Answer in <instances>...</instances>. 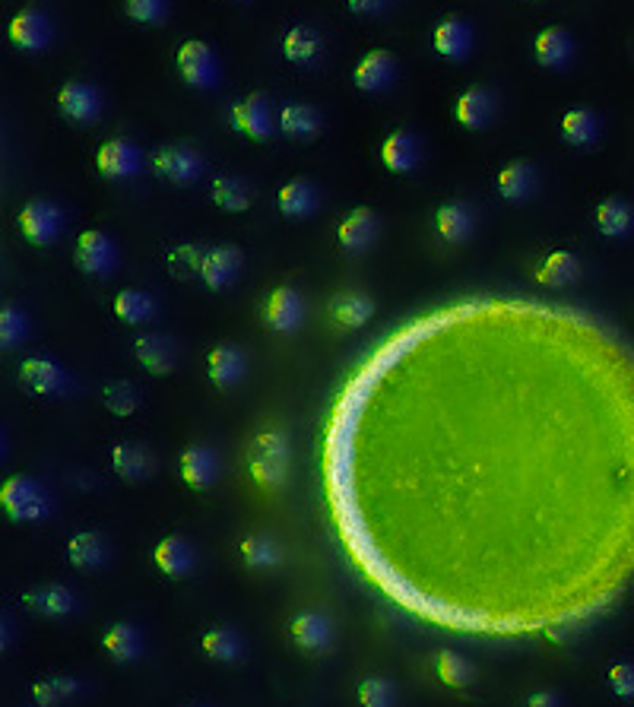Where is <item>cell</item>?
I'll return each mask as SVG.
<instances>
[{
	"label": "cell",
	"mask_w": 634,
	"mask_h": 707,
	"mask_svg": "<svg viewBox=\"0 0 634 707\" xmlns=\"http://www.w3.org/2000/svg\"><path fill=\"white\" fill-rule=\"evenodd\" d=\"M10 644H13V628L4 619H0V654H4Z\"/></svg>",
	"instance_id": "f5cc1de1"
},
{
	"label": "cell",
	"mask_w": 634,
	"mask_h": 707,
	"mask_svg": "<svg viewBox=\"0 0 634 707\" xmlns=\"http://www.w3.org/2000/svg\"><path fill=\"white\" fill-rule=\"evenodd\" d=\"M609 688L622 701H634V663H615L609 669Z\"/></svg>",
	"instance_id": "681fc988"
},
{
	"label": "cell",
	"mask_w": 634,
	"mask_h": 707,
	"mask_svg": "<svg viewBox=\"0 0 634 707\" xmlns=\"http://www.w3.org/2000/svg\"><path fill=\"white\" fill-rule=\"evenodd\" d=\"M80 682L77 679H70V676H48L42 682H35L32 688V698L39 707H58L70 698H77L80 695Z\"/></svg>",
	"instance_id": "60d3db41"
},
{
	"label": "cell",
	"mask_w": 634,
	"mask_h": 707,
	"mask_svg": "<svg viewBox=\"0 0 634 707\" xmlns=\"http://www.w3.org/2000/svg\"><path fill=\"white\" fill-rule=\"evenodd\" d=\"M432 45L441 58L447 61H463L473 48V29L460 16H444L432 32Z\"/></svg>",
	"instance_id": "9a60e30c"
},
{
	"label": "cell",
	"mask_w": 634,
	"mask_h": 707,
	"mask_svg": "<svg viewBox=\"0 0 634 707\" xmlns=\"http://www.w3.org/2000/svg\"><path fill=\"white\" fill-rule=\"evenodd\" d=\"M207 375L219 390H229L245 375V352L232 343H219L207 356Z\"/></svg>",
	"instance_id": "ffe728a7"
},
{
	"label": "cell",
	"mask_w": 634,
	"mask_h": 707,
	"mask_svg": "<svg viewBox=\"0 0 634 707\" xmlns=\"http://www.w3.org/2000/svg\"><path fill=\"white\" fill-rule=\"evenodd\" d=\"M634 226V210L628 207L625 200L612 197V200H603L600 207H596V229L606 238H622L628 235Z\"/></svg>",
	"instance_id": "8d00e7d4"
},
{
	"label": "cell",
	"mask_w": 634,
	"mask_h": 707,
	"mask_svg": "<svg viewBox=\"0 0 634 707\" xmlns=\"http://www.w3.org/2000/svg\"><path fill=\"white\" fill-rule=\"evenodd\" d=\"M435 229L444 241H451V245H460L473 235V210L466 207L463 200H451L438 207L435 213Z\"/></svg>",
	"instance_id": "83f0119b"
},
{
	"label": "cell",
	"mask_w": 634,
	"mask_h": 707,
	"mask_svg": "<svg viewBox=\"0 0 634 707\" xmlns=\"http://www.w3.org/2000/svg\"><path fill=\"white\" fill-rule=\"evenodd\" d=\"M10 42L23 51H42L51 42V26L45 20V13L39 10H20L10 20Z\"/></svg>",
	"instance_id": "ac0fdd59"
},
{
	"label": "cell",
	"mask_w": 634,
	"mask_h": 707,
	"mask_svg": "<svg viewBox=\"0 0 634 707\" xmlns=\"http://www.w3.org/2000/svg\"><path fill=\"white\" fill-rule=\"evenodd\" d=\"M67 558H70V565L73 568H102L108 562V543H105V536L102 533H77L67 543Z\"/></svg>",
	"instance_id": "4dcf8cb0"
},
{
	"label": "cell",
	"mask_w": 634,
	"mask_h": 707,
	"mask_svg": "<svg viewBox=\"0 0 634 707\" xmlns=\"http://www.w3.org/2000/svg\"><path fill=\"white\" fill-rule=\"evenodd\" d=\"M191 707H203V704H191Z\"/></svg>",
	"instance_id": "11a10c76"
},
{
	"label": "cell",
	"mask_w": 634,
	"mask_h": 707,
	"mask_svg": "<svg viewBox=\"0 0 634 707\" xmlns=\"http://www.w3.org/2000/svg\"><path fill=\"white\" fill-rule=\"evenodd\" d=\"M16 226L29 245H51L64 229V213L51 200H29L16 216Z\"/></svg>",
	"instance_id": "5b68a950"
},
{
	"label": "cell",
	"mask_w": 634,
	"mask_h": 707,
	"mask_svg": "<svg viewBox=\"0 0 634 707\" xmlns=\"http://www.w3.org/2000/svg\"><path fill=\"white\" fill-rule=\"evenodd\" d=\"M289 638L305 654H324L333 644V625L324 612H298L289 622Z\"/></svg>",
	"instance_id": "30bf717a"
},
{
	"label": "cell",
	"mask_w": 634,
	"mask_h": 707,
	"mask_svg": "<svg viewBox=\"0 0 634 707\" xmlns=\"http://www.w3.org/2000/svg\"><path fill=\"white\" fill-rule=\"evenodd\" d=\"M153 169H156V175L162 181L175 184V188H184V184H194L200 178L203 162H200V156L191 150V146L169 143V146H162V150H156Z\"/></svg>",
	"instance_id": "8992f818"
},
{
	"label": "cell",
	"mask_w": 634,
	"mask_h": 707,
	"mask_svg": "<svg viewBox=\"0 0 634 707\" xmlns=\"http://www.w3.org/2000/svg\"><path fill=\"white\" fill-rule=\"evenodd\" d=\"M229 118L238 134H245L251 140H267L273 134V108L267 96H260V92H248L245 99H238L229 111Z\"/></svg>",
	"instance_id": "52a82bcc"
},
{
	"label": "cell",
	"mask_w": 634,
	"mask_h": 707,
	"mask_svg": "<svg viewBox=\"0 0 634 707\" xmlns=\"http://www.w3.org/2000/svg\"><path fill=\"white\" fill-rule=\"evenodd\" d=\"M438 679L451 688H466L473 682V666L470 660H463L454 650H441L438 654Z\"/></svg>",
	"instance_id": "7bdbcfd3"
},
{
	"label": "cell",
	"mask_w": 634,
	"mask_h": 707,
	"mask_svg": "<svg viewBox=\"0 0 634 707\" xmlns=\"http://www.w3.org/2000/svg\"><path fill=\"white\" fill-rule=\"evenodd\" d=\"M276 203H279V213L289 216V219H305L311 216L317 207H321V194H317V188L311 181H289L279 188L276 194Z\"/></svg>",
	"instance_id": "cb8c5ba5"
},
{
	"label": "cell",
	"mask_w": 634,
	"mask_h": 707,
	"mask_svg": "<svg viewBox=\"0 0 634 707\" xmlns=\"http://www.w3.org/2000/svg\"><path fill=\"white\" fill-rule=\"evenodd\" d=\"M20 387L32 397H58L70 387V381L61 365H54L51 359L32 356L20 365Z\"/></svg>",
	"instance_id": "ba28073f"
},
{
	"label": "cell",
	"mask_w": 634,
	"mask_h": 707,
	"mask_svg": "<svg viewBox=\"0 0 634 707\" xmlns=\"http://www.w3.org/2000/svg\"><path fill=\"white\" fill-rule=\"evenodd\" d=\"M371 311H375V305H371L368 295H362V292H343V295L333 299L330 318H333V324H337V327L359 330L371 318Z\"/></svg>",
	"instance_id": "e575fe53"
},
{
	"label": "cell",
	"mask_w": 634,
	"mask_h": 707,
	"mask_svg": "<svg viewBox=\"0 0 634 707\" xmlns=\"http://www.w3.org/2000/svg\"><path fill=\"white\" fill-rule=\"evenodd\" d=\"M200 260H203V251L197 245H178L169 251V257H165V267H169L172 276L188 279V276L200 273Z\"/></svg>",
	"instance_id": "7dc6e473"
},
{
	"label": "cell",
	"mask_w": 634,
	"mask_h": 707,
	"mask_svg": "<svg viewBox=\"0 0 634 707\" xmlns=\"http://www.w3.org/2000/svg\"><path fill=\"white\" fill-rule=\"evenodd\" d=\"M153 562L165 578H188L194 571V549L181 536H169L156 546Z\"/></svg>",
	"instance_id": "d4e9b609"
},
{
	"label": "cell",
	"mask_w": 634,
	"mask_h": 707,
	"mask_svg": "<svg viewBox=\"0 0 634 707\" xmlns=\"http://www.w3.org/2000/svg\"><path fill=\"white\" fill-rule=\"evenodd\" d=\"M279 130H283V137L305 143L321 134V115L311 105H286L279 111Z\"/></svg>",
	"instance_id": "d6a6232c"
},
{
	"label": "cell",
	"mask_w": 634,
	"mask_h": 707,
	"mask_svg": "<svg viewBox=\"0 0 634 707\" xmlns=\"http://www.w3.org/2000/svg\"><path fill=\"white\" fill-rule=\"evenodd\" d=\"M111 470L124 482H140L153 473V457L140 444H115L111 451Z\"/></svg>",
	"instance_id": "f1b7e54d"
},
{
	"label": "cell",
	"mask_w": 634,
	"mask_h": 707,
	"mask_svg": "<svg viewBox=\"0 0 634 707\" xmlns=\"http://www.w3.org/2000/svg\"><path fill=\"white\" fill-rule=\"evenodd\" d=\"M378 229H381V219L375 210H352L343 222H340V229H337V238H340V248L346 254H362L371 241L378 238Z\"/></svg>",
	"instance_id": "4fadbf2b"
},
{
	"label": "cell",
	"mask_w": 634,
	"mask_h": 707,
	"mask_svg": "<svg viewBox=\"0 0 634 707\" xmlns=\"http://www.w3.org/2000/svg\"><path fill=\"white\" fill-rule=\"evenodd\" d=\"M58 108L61 115L70 124H89L99 118L102 111V99H99V89L89 86L83 80H70L58 89Z\"/></svg>",
	"instance_id": "9c48e42d"
},
{
	"label": "cell",
	"mask_w": 634,
	"mask_h": 707,
	"mask_svg": "<svg viewBox=\"0 0 634 707\" xmlns=\"http://www.w3.org/2000/svg\"><path fill=\"white\" fill-rule=\"evenodd\" d=\"M124 10L134 23L156 26L165 20V13H169V0H124Z\"/></svg>",
	"instance_id": "c3c4849f"
},
{
	"label": "cell",
	"mask_w": 634,
	"mask_h": 707,
	"mask_svg": "<svg viewBox=\"0 0 634 707\" xmlns=\"http://www.w3.org/2000/svg\"><path fill=\"white\" fill-rule=\"evenodd\" d=\"M216 473H219V460L207 444H191V448L181 454V479L188 482L191 489L207 492L216 482Z\"/></svg>",
	"instance_id": "e0dca14e"
},
{
	"label": "cell",
	"mask_w": 634,
	"mask_h": 707,
	"mask_svg": "<svg viewBox=\"0 0 634 707\" xmlns=\"http://www.w3.org/2000/svg\"><path fill=\"white\" fill-rule=\"evenodd\" d=\"M359 704L362 707H394L397 704V688L384 676H368L359 685Z\"/></svg>",
	"instance_id": "f6af8a7d"
},
{
	"label": "cell",
	"mask_w": 634,
	"mask_h": 707,
	"mask_svg": "<svg viewBox=\"0 0 634 707\" xmlns=\"http://www.w3.org/2000/svg\"><path fill=\"white\" fill-rule=\"evenodd\" d=\"M241 270V251L232 245H216L210 251H203L200 260V279L207 289H229L235 283V276Z\"/></svg>",
	"instance_id": "7c38bea8"
},
{
	"label": "cell",
	"mask_w": 634,
	"mask_h": 707,
	"mask_svg": "<svg viewBox=\"0 0 634 707\" xmlns=\"http://www.w3.org/2000/svg\"><path fill=\"white\" fill-rule=\"evenodd\" d=\"M238 558L245 568H254V571H267V568H276L283 562V552H279L276 539L264 536V533H251L241 539L238 546Z\"/></svg>",
	"instance_id": "836d02e7"
},
{
	"label": "cell",
	"mask_w": 634,
	"mask_h": 707,
	"mask_svg": "<svg viewBox=\"0 0 634 707\" xmlns=\"http://www.w3.org/2000/svg\"><path fill=\"white\" fill-rule=\"evenodd\" d=\"M600 137V118L593 115L587 108H574V111H565L562 118V140L577 146V150H587V146L596 143Z\"/></svg>",
	"instance_id": "d590c367"
},
{
	"label": "cell",
	"mask_w": 634,
	"mask_h": 707,
	"mask_svg": "<svg viewBox=\"0 0 634 707\" xmlns=\"http://www.w3.org/2000/svg\"><path fill=\"white\" fill-rule=\"evenodd\" d=\"M203 654L216 663H235L241 657V650H245V641L238 638V631L232 628H213L203 635Z\"/></svg>",
	"instance_id": "f35d334b"
},
{
	"label": "cell",
	"mask_w": 634,
	"mask_h": 707,
	"mask_svg": "<svg viewBox=\"0 0 634 707\" xmlns=\"http://www.w3.org/2000/svg\"><path fill=\"white\" fill-rule=\"evenodd\" d=\"M140 150L127 137H115V140H105L99 146V156H96V169L111 178V181H121L140 172Z\"/></svg>",
	"instance_id": "8fae6325"
},
{
	"label": "cell",
	"mask_w": 634,
	"mask_h": 707,
	"mask_svg": "<svg viewBox=\"0 0 634 707\" xmlns=\"http://www.w3.org/2000/svg\"><path fill=\"white\" fill-rule=\"evenodd\" d=\"M381 159L390 172H397V175H406V172H413L419 159H422V146L413 134H406V130H397V134H390L381 146Z\"/></svg>",
	"instance_id": "603a6c76"
},
{
	"label": "cell",
	"mask_w": 634,
	"mask_h": 707,
	"mask_svg": "<svg viewBox=\"0 0 634 707\" xmlns=\"http://www.w3.org/2000/svg\"><path fill=\"white\" fill-rule=\"evenodd\" d=\"M527 707H565L562 698H558L555 692H533L527 698Z\"/></svg>",
	"instance_id": "816d5d0a"
},
{
	"label": "cell",
	"mask_w": 634,
	"mask_h": 707,
	"mask_svg": "<svg viewBox=\"0 0 634 707\" xmlns=\"http://www.w3.org/2000/svg\"><path fill=\"white\" fill-rule=\"evenodd\" d=\"M533 54H536V61L549 67V70H562L568 67V61L574 58V42H571V35L565 29H543L536 35V42H533Z\"/></svg>",
	"instance_id": "44dd1931"
},
{
	"label": "cell",
	"mask_w": 634,
	"mask_h": 707,
	"mask_svg": "<svg viewBox=\"0 0 634 707\" xmlns=\"http://www.w3.org/2000/svg\"><path fill=\"white\" fill-rule=\"evenodd\" d=\"M248 473L257 489L279 492L289 476V438L276 425H264L248 444Z\"/></svg>",
	"instance_id": "6da1fadb"
},
{
	"label": "cell",
	"mask_w": 634,
	"mask_h": 707,
	"mask_svg": "<svg viewBox=\"0 0 634 707\" xmlns=\"http://www.w3.org/2000/svg\"><path fill=\"white\" fill-rule=\"evenodd\" d=\"M577 273H581V267H577V257L568 254V251H555L536 267V279L539 283H546V286H568L577 279Z\"/></svg>",
	"instance_id": "ab89813d"
},
{
	"label": "cell",
	"mask_w": 634,
	"mask_h": 707,
	"mask_svg": "<svg viewBox=\"0 0 634 707\" xmlns=\"http://www.w3.org/2000/svg\"><path fill=\"white\" fill-rule=\"evenodd\" d=\"M210 197L219 210H226V213H241V210H248L251 207V191H248V184L245 181H238L232 175H222V178H213L210 184Z\"/></svg>",
	"instance_id": "74e56055"
},
{
	"label": "cell",
	"mask_w": 634,
	"mask_h": 707,
	"mask_svg": "<svg viewBox=\"0 0 634 707\" xmlns=\"http://www.w3.org/2000/svg\"><path fill=\"white\" fill-rule=\"evenodd\" d=\"M495 108H498V99L495 92L486 89V86H470L463 89L457 96V105H454V115L463 127L470 130H482L492 118H495Z\"/></svg>",
	"instance_id": "5bb4252c"
},
{
	"label": "cell",
	"mask_w": 634,
	"mask_h": 707,
	"mask_svg": "<svg viewBox=\"0 0 634 707\" xmlns=\"http://www.w3.org/2000/svg\"><path fill=\"white\" fill-rule=\"evenodd\" d=\"M495 188L505 200H527L536 188V169L530 162H508L505 169L498 172Z\"/></svg>",
	"instance_id": "1f68e13d"
},
{
	"label": "cell",
	"mask_w": 634,
	"mask_h": 707,
	"mask_svg": "<svg viewBox=\"0 0 634 707\" xmlns=\"http://www.w3.org/2000/svg\"><path fill=\"white\" fill-rule=\"evenodd\" d=\"M352 13L359 16H371V13H381L384 7H390V0H346Z\"/></svg>",
	"instance_id": "f907efd6"
},
{
	"label": "cell",
	"mask_w": 634,
	"mask_h": 707,
	"mask_svg": "<svg viewBox=\"0 0 634 707\" xmlns=\"http://www.w3.org/2000/svg\"><path fill=\"white\" fill-rule=\"evenodd\" d=\"M0 451H4V438H0Z\"/></svg>",
	"instance_id": "db71d44e"
},
{
	"label": "cell",
	"mask_w": 634,
	"mask_h": 707,
	"mask_svg": "<svg viewBox=\"0 0 634 707\" xmlns=\"http://www.w3.org/2000/svg\"><path fill=\"white\" fill-rule=\"evenodd\" d=\"M0 508H4L7 517L29 524V520H39L51 511V498H48L45 486H39L35 479L13 476L0 486Z\"/></svg>",
	"instance_id": "7a4b0ae2"
},
{
	"label": "cell",
	"mask_w": 634,
	"mask_h": 707,
	"mask_svg": "<svg viewBox=\"0 0 634 707\" xmlns=\"http://www.w3.org/2000/svg\"><path fill=\"white\" fill-rule=\"evenodd\" d=\"M102 647H105V654L127 666V663H137L140 654H143V635H140V628H134L130 622H118V625H111L105 635H102Z\"/></svg>",
	"instance_id": "7402d4cb"
},
{
	"label": "cell",
	"mask_w": 634,
	"mask_h": 707,
	"mask_svg": "<svg viewBox=\"0 0 634 707\" xmlns=\"http://www.w3.org/2000/svg\"><path fill=\"white\" fill-rule=\"evenodd\" d=\"M137 362L149 371V375H169L175 368V346L169 337H159V333H146L134 343Z\"/></svg>",
	"instance_id": "484cf974"
},
{
	"label": "cell",
	"mask_w": 634,
	"mask_h": 707,
	"mask_svg": "<svg viewBox=\"0 0 634 707\" xmlns=\"http://www.w3.org/2000/svg\"><path fill=\"white\" fill-rule=\"evenodd\" d=\"M115 314L130 327L146 324L149 318H153V299H149V295L140 292V289H124V292H118V299H115Z\"/></svg>",
	"instance_id": "b9f144b4"
},
{
	"label": "cell",
	"mask_w": 634,
	"mask_h": 707,
	"mask_svg": "<svg viewBox=\"0 0 634 707\" xmlns=\"http://www.w3.org/2000/svg\"><path fill=\"white\" fill-rule=\"evenodd\" d=\"M175 64H178L181 80L194 89H213L219 83V64H216V54L207 42H200V39L181 42V48L175 54Z\"/></svg>",
	"instance_id": "3957f363"
},
{
	"label": "cell",
	"mask_w": 634,
	"mask_h": 707,
	"mask_svg": "<svg viewBox=\"0 0 634 707\" xmlns=\"http://www.w3.org/2000/svg\"><path fill=\"white\" fill-rule=\"evenodd\" d=\"M23 606L39 612V616L61 619L77 609V597H73V590H67V587H35L23 597Z\"/></svg>",
	"instance_id": "4316f807"
},
{
	"label": "cell",
	"mask_w": 634,
	"mask_h": 707,
	"mask_svg": "<svg viewBox=\"0 0 634 707\" xmlns=\"http://www.w3.org/2000/svg\"><path fill=\"white\" fill-rule=\"evenodd\" d=\"M73 264L86 276H108L118 267V248L105 232L86 229L77 238V248H73Z\"/></svg>",
	"instance_id": "277c9868"
},
{
	"label": "cell",
	"mask_w": 634,
	"mask_h": 707,
	"mask_svg": "<svg viewBox=\"0 0 634 707\" xmlns=\"http://www.w3.org/2000/svg\"><path fill=\"white\" fill-rule=\"evenodd\" d=\"M26 314L16 305H4L0 308V352H7L13 346H20L26 337Z\"/></svg>",
	"instance_id": "bcb514c9"
},
{
	"label": "cell",
	"mask_w": 634,
	"mask_h": 707,
	"mask_svg": "<svg viewBox=\"0 0 634 707\" xmlns=\"http://www.w3.org/2000/svg\"><path fill=\"white\" fill-rule=\"evenodd\" d=\"M264 321H267V327H273L279 333L295 330L298 321H302V295L289 286L273 289L267 305H264Z\"/></svg>",
	"instance_id": "d6986e66"
},
{
	"label": "cell",
	"mask_w": 634,
	"mask_h": 707,
	"mask_svg": "<svg viewBox=\"0 0 634 707\" xmlns=\"http://www.w3.org/2000/svg\"><path fill=\"white\" fill-rule=\"evenodd\" d=\"M324 51V39L308 26H292L283 39V54L286 61L298 64V67H311Z\"/></svg>",
	"instance_id": "f546056e"
},
{
	"label": "cell",
	"mask_w": 634,
	"mask_h": 707,
	"mask_svg": "<svg viewBox=\"0 0 634 707\" xmlns=\"http://www.w3.org/2000/svg\"><path fill=\"white\" fill-rule=\"evenodd\" d=\"M397 77V61L390 51H368L365 58L352 70V80L362 92H381L394 83Z\"/></svg>",
	"instance_id": "2e32d148"
},
{
	"label": "cell",
	"mask_w": 634,
	"mask_h": 707,
	"mask_svg": "<svg viewBox=\"0 0 634 707\" xmlns=\"http://www.w3.org/2000/svg\"><path fill=\"white\" fill-rule=\"evenodd\" d=\"M105 406L115 416H134L140 406V390L130 381H111L105 387Z\"/></svg>",
	"instance_id": "ee69618b"
}]
</instances>
